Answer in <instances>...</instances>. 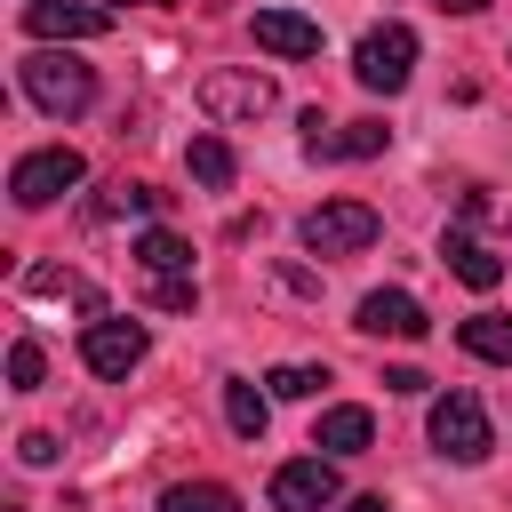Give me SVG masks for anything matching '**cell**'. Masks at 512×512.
Listing matches in <instances>:
<instances>
[{"instance_id": "obj_16", "label": "cell", "mask_w": 512, "mask_h": 512, "mask_svg": "<svg viewBox=\"0 0 512 512\" xmlns=\"http://www.w3.org/2000/svg\"><path fill=\"white\" fill-rule=\"evenodd\" d=\"M184 168H192V184H208V192H224L240 160H232V144H224V136H192V144H184Z\"/></svg>"}, {"instance_id": "obj_6", "label": "cell", "mask_w": 512, "mask_h": 512, "mask_svg": "<svg viewBox=\"0 0 512 512\" xmlns=\"http://www.w3.org/2000/svg\"><path fill=\"white\" fill-rule=\"evenodd\" d=\"M272 104H280V88L264 72H208L200 80V112L208 120H264Z\"/></svg>"}, {"instance_id": "obj_8", "label": "cell", "mask_w": 512, "mask_h": 512, "mask_svg": "<svg viewBox=\"0 0 512 512\" xmlns=\"http://www.w3.org/2000/svg\"><path fill=\"white\" fill-rule=\"evenodd\" d=\"M144 344H152V336H144L136 320H88V328H80V360H88L96 376H128V368L144 360Z\"/></svg>"}, {"instance_id": "obj_25", "label": "cell", "mask_w": 512, "mask_h": 512, "mask_svg": "<svg viewBox=\"0 0 512 512\" xmlns=\"http://www.w3.org/2000/svg\"><path fill=\"white\" fill-rule=\"evenodd\" d=\"M16 456H24V464H56V432H24Z\"/></svg>"}, {"instance_id": "obj_22", "label": "cell", "mask_w": 512, "mask_h": 512, "mask_svg": "<svg viewBox=\"0 0 512 512\" xmlns=\"http://www.w3.org/2000/svg\"><path fill=\"white\" fill-rule=\"evenodd\" d=\"M264 384H272V392H280V400H312V392H320V384H328V368H304V360H288V368H272V376H264Z\"/></svg>"}, {"instance_id": "obj_2", "label": "cell", "mask_w": 512, "mask_h": 512, "mask_svg": "<svg viewBox=\"0 0 512 512\" xmlns=\"http://www.w3.org/2000/svg\"><path fill=\"white\" fill-rule=\"evenodd\" d=\"M88 176V160L72 152V144H48V152H24L16 168H8V200L16 208H48V200H64L72 184Z\"/></svg>"}, {"instance_id": "obj_9", "label": "cell", "mask_w": 512, "mask_h": 512, "mask_svg": "<svg viewBox=\"0 0 512 512\" xmlns=\"http://www.w3.org/2000/svg\"><path fill=\"white\" fill-rule=\"evenodd\" d=\"M24 24H32V40H104V32H112V8H88V0H32Z\"/></svg>"}, {"instance_id": "obj_10", "label": "cell", "mask_w": 512, "mask_h": 512, "mask_svg": "<svg viewBox=\"0 0 512 512\" xmlns=\"http://www.w3.org/2000/svg\"><path fill=\"white\" fill-rule=\"evenodd\" d=\"M360 328H368V336H408V344H416L432 320H424V304H416L408 288H376V296H360Z\"/></svg>"}, {"instance_id": "obj_23", "label": "cell", "mask_w": 512, "mask_h": 512, "mask_svg": "<svg viewBox=\"0 0 512 512\" xmlns=\"http://www.w3.org/2000/svg\"><path fill=\"white\" fill-rule=\"evenodd\" d=\"M40 368H48V360H40V344H32V336H16V344H8V384H16V392H32V384H40Z\"/></svg>"}, {"instance_id": "obj_17", "label": "cell", "mask_w": 512, "mask_h": 512, "mask_svg": "<svg viewBox=\"0 0 512 512\" xmlns=\"http://www.w3.org/2000/svg\"><path fill=\"white\" fill-rule=\"evenodd\" d=\"M144 272H192V248L168 232V224H152V232H136V248H128Z\"/></svg>"}, {"instance_id": "obj_15", "label": "cell", "mask_w": 512, "mask_h": 512, "mask_svg": "<svg viewBox=\"0 0 512 512\" xmlns=\"http://www.w3.org/2000/svg\"><path fill=\"white\" fill-rule=\"evenodd\" d=\"M456 344H464L472 360H496V368H512V320H504V312H472V320L456 328Z\"/></svg>"}, {"instance_id": "obj_19", "label": "cell", "mask_w": 512, "mask_h": 512, "mask_svg": "<svg viewBox=\"0 0 512 512\" xmlns=\"http://www.w3.org/2000/svg\"><path fill=\"white\" fill-rule=\"evenodd\" d=\"M160 512H240V496L224 480H184V488L160 496Z\"/></svg>"}, {"instance_id": "obj_5", "label": "cell", "mask_w": 512, "mask_h": 512, "mask_svg": "<svg viewBox=\"0 0 512 512\" xmlns=\"http://www.w3.org/2000/svg\"><path fill=\"white\" fill-rule=\"evenodd\" d=\"M352 72H360V88L400 96V88H408V72H416V32H408V24H376V32L352 48Z\"/></svg>"}, {"instance_id": "obj_21", "label": "cell", "mask_w": 512, "mask_h": 512, "mask_svg": "<svg viewBox=\"0 0 512 512\" xmlns=\"http://www.w3.org/2000/svg\"><path fill=\"white\" fill-rule=\"evenodd\" d=\"M152 304H160V312H192V304H200V280H192V272H152Z\"/></svg>"}, {"instance_id": "obj_13", "label": "cell", "mask_w": 512, "mask_h": 512, "mask_svg": "<svg viewBox=\"0 0 512 512\" xmlns=\"http://www.w3.org/2000/svg\"><path fill=\"white\" fill-rule=\"evenodd\" d=\"M440 264H448L464 288H496V280H504V256H496V248H480V240H464V232H448V240H440Z\"/></svg>"}, {"instance_id": "obj_20", "label": "cell", "mask_w": 512, "mask_h": 512, "mask_svg": "<svg viewBox=\"0 0 512 512\" xmlns=\"http://www.w3.org/2000/svg\"><path fill=\"white\" fill-rule=\"evenodd\" d=\"M152 208H160L152 184H112V192L96 200V216H152Z\"/></svg>"}, {"instance_id": "obj_14", "label": "cell", "mask_w": 512, "mask_h": 512, "mask_svg": "<svg viewBox=\"0 0 512 512\" xmlns=\"http://www.w3.org/2000/svg\"><path fill=\"white\" fill-rule=\"evenodd\" d=\"M368 440H376V416L368 408H328L320 432H312V448H328V456H360Z\"/></svg>"}, {"instance_id": "obj_26", "label": "cell", "mask_w": 512, "mask_h": 512, "mask_svg": "<svg viewBox=\"0 0 512 512\" xmlns=\"http://www.w3.org/2000/svg\"><path fill=\"white\" fill-rule=\"evenodd\" d=\"M432 8H440V16H480L488 0H432Z\"/></svg>"}, {"instance_id": "obj_11", "label": "cell", "mask_w": 512, "mask_h": 512, "mask_svg": "<svg viewBox=\"0 0 512 512\" xmlns=\"http://www.w3.org/2000/svg\"><path fill=\"white\" fill-rule=\"evenodd\" d=\"M256 48L264 56H320V24L296 8H256Z\"/></svg>"}, {"instance_id": "obj_27", "label": "cell", "mask_w": 512, "mask_h": 512, "mask_svg": "<svg viewBox=\"0 0 512 512\" xmlns=\"http://www.w3.org/2000/svg\"><path fill=\"white\" fill-rule=\"evenodd\" d=\"M344 512H392V504H384V496H352Z\"/></svg>"}, {"instance_id": "obj_12", "label": "cell", "mask_w": 512, "mask_h": 512, "mask_svg": "<svg viewBox=\"0 0 512 512\" xmlns=\"http://www.w3.org/2000/svg\"><path fill=\"white\" fill-rule=\"evenodd\" d=\"M304 128H312V160H376V152H384V136H392L384 120H344V128L328 136V128H320V112H312Z\"/></svg>"}, {"instance_id": "obj_24", "label": "cell", "mask_w": 512, "mask_h": 512, "mask_svg": "<svg viewBox=\"0 0 512 512\" xmlns=\"http://www.w3.org/2000/svg\"><path fill=\"white\" fill-rule=\"evenodd\" d=\"M424 384H432V376H424V368H384V392H400V400H416V392H424Z\"/></svg>"}, {"instance_id": "obj_18", "label": "cell", "mask_w": 512, "mask_h": 512, "mask_svg": "<svg viewBox=\"0 0 512 512\" xmlns=\"http://www.w3.org/2000/svg\"><path fill=\"white\" fill-rule=\"evenodd\" d=\"M224 424H232L240 440H264V424H272V408H264V392L232 376V384H224Z\"/></svg>"}, {"instance_id": "obj_28", "label": "cell", "mask_w": 512, "mask_h": 512, "mask_svg": "<svg viewBox=\"0 0 512 512\" xmlns=\"http://www.w3.org/2000/svg\"><path fill=\"white\" fill-rule=\"evenodd\" d=\"M120 8H176V0H120Z\"/></svg>"}, {"instance_id": "obj_3", "label": "cell", "mask_w": 512, "mask_h": 512, "mask_svg": "<svg viewBox=\"0 0 512 512\" xmlns=\"http://www.w3.org/2000/svg\"><path fill=\"white\" fill-rule=\"evenodd\" d=\"M376 232H384V216H376L368 200H320V208L304 216V248H312V256H360Z\"/></svg>"}, {"instance_id": "obj_4", "label": "cell", "mask_w": 512, "mask_h": 512, "mask_svg": "<svg viewBox=\"0 0 512 512\" xmlns=\"http://www.w3.org/2000/svg\"><path fill=\"white\" fill-rule=\"evenodd\" d=\"M432 448H440L448 464H480V456L496 448L488 408H480L472 392H440V400H432Z\"/></svg>"}, {"instance_id": "obj_7", "label": "cell", "mask_w": 512, "mask_h": 512, "mask_svg": "<svg viewBox=\"0 0 512 512\" xmlns=\"http://www.w3.org/2000/svg\"><path fill=\"white\" fill-rule=\"evenodd\" d=\"M344 488H336V464L328 456H296L272 472V512H328Z\"/></svg>"}, {"instance_id": "obj_1", "label": "cell", "mask_w": 512, "mask_h": 512, "mask_svg": "<svg viewBox=\"0 0 512 512\" xmlns=\"http://www.w3.org/2000/svg\"><path fill=\"white\" fill-rule=\"evenodd\" d=\"M16 80H24V96H32L48 120H72V112L96 104V72H88L80 56H64V48H32V56L16 64Z\"/></svg>"}]
</instances>
